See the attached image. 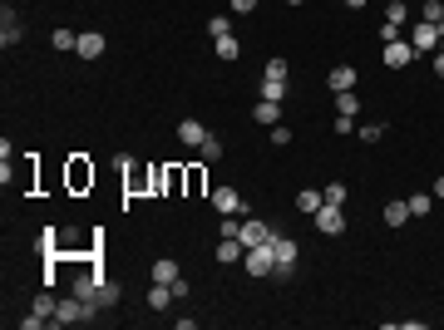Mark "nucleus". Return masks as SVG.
Instances as JSON below:
<instances>
[{"label":"nucleus","mask_w":444,"mask_h":330,"mask_svg":"<svg viewBox=\"0 0 444 330\" xmlns=\"http://www.w3.org/2000/svg\"><path fill=\"white\" fill-rule=\"evenodd\" d=\"M272 256H277V281L282 276H292L296 271V261H301V246H296V237H272Z\"/></svg>","instance_id":"obj_1"},{"label":"nucleus","mask_w":444,"mask_h":330,"mask_svg":"<svg viewBox=\"0 0 444 330\" xmlns=\"http://www.w3.org/2000/svg\"><path fill=\"white\" fill-rule=\"evenodd\" d=\"M410 45H415V55H435V50H444V25H415L410 30Z\"/></svg>","instance_id":"obj_2"},{"label":"nucleus","mask_w":444,"mask_h":330,"mask_svg":"<svg viewBox=\"0 0 444 330\" xmlns=\"http://www.w3.org/2000/svg\"><path fill=\"white\" fill-rule=\"evenodd\" d=\"M247 271H252V276H277V256H272V241H267V246H247Z\"/></svg>","instance_id":"obj_3"},{"label":"nucleus","mask_w":444,"mask_h":330,"mask_svg":"<svg viewBox=\"0 0 444 330\" xmlns=\"http://www.w3.org/2000/svg\"><path fill=\"white\" fill-rule=\"evenodd\" d=\"M272 237H277V232H272V222L247 217V222H242V237H237V241H242V246H267Z\"/></svg>","instance_id":"obj_4"},{"label":"nucleus","mask_w":444,"mask_h":330,"mask_svg":"<svg viewBox=\"0 0 444 330\" xmlns=\"http://www.w3.org/2000/svg\"><path fill=\"white\" fill-rule=\"evenodd\" d=\"M316 232H321V237H340V232H345V212L331 207V203H321V212H316Z\"/></svg>","instance_id":"obj_5"},{"label":"nucleus","mask_w":444,"mask_h":330,"mask_svg":"<svg viewBox=\"0 0 444 330\" xmlns=\"http://www.w3.org/2000/svg\"><path fill=\"white\" fill-rule=\"evenodd\" d=\"M70 188H74V193L94 188V163H89V158H70Z\"/></svg>","instance_id":"obj_6"},{"label":"nucleus","mask_w":444,"mask_h":330,"mask_svg":"<svg viewBox=\"0 0 444 330\" xmlns=\"http://www.w3.org/2000/svg\"><path fill=\"white\" fill-rule=\"evenodd\" d=\"M410 59H415V45H405V35L385 45V64H390V69H405Z\"/></svg>","instance_id":"obj_7"},{"label":"nucleus","mask_w":444,"mask_h":330,"mask_svg":"<svg viewBox=\"0 0 444 330\" xmlns=\"http://www.w3.org/2000/svg\"><path fill=\"white\" fill-rule=\"evenodd\" d=\"M355 79H360V74H355L350 64H335L331 74H326V89H331V94H345V89H355Z\"/></svg>","instance_id":"obj_8"},{"label":"nucleus","mask_w":444,"mask_h":330,"mask_svg":"<svg viewBox=\"0 0 444 330\" xmlns=\"http://www.w3.org/2000/svg\"><path fill=\"white\" fill-rule=\"evenodd\" d=\"M213 207H218L222 217H227V212H242V217H247V207H242V193H237V188H218V193H213Z\"/></svg>","instance_id":"obj_9"},{"label":"nucleus","mask_w":444,"mask_h":330,"mask_svg":"<svg viewBox=\"0 0 444 330\" xmlns=\"http://www.w3.org/2000/svg\"><path fill=\"white\" fill-rule=\"evenodd\" d=\"M0 45H5V50H10V45H20V20H15V10H10V5L0 10Z\"/></svg>","instance_id":"obj_10"},{"label":"nucleus","mask_w":444,"mask_h":330,"mask_svg":"<svg viewBox=\"0 0 444 330\" xmlns=\"http://www.w3.org/2000/svg\"><path fill=\"white\" fill-rule=\"evenodd\" d=\"M74 55H79V59H99V55H104V35H99V30H89V35H79V45H74Z\"/></svg>","instance_id":"obj_11"},{"label":"nucleus","mask_w":444,"mask_h":330,"mask_svg":"<svg viewBox=\"0 0 444 330\" xmlns=\"http://www.w3.org/2000/svg\"><path fill=\"white\" fill-rule=\"evenodd\" d=\"M203 138H208V128H203L198 118H183V123H178V143H188V148H203Z\"/></svg>","instance_id":"obj_12"},{"label":"nucleus","mask_w":444,"mask_h":330,"mask_svg":"<svg viewBox=\"0 0 444 330\" xmlns=\"http://www.w3.org/2000/svg\"><path fill=\"white\" fill-rule=\"evenodd\" d=\"M321 203H326V193H321V188H301V193H296V207H301L306 217H316V212H321Z\"/></svg>","instance_id":"obj_13"},{"label":"nucleus","mask_w":444,"mask_h":330,"mask_svg":"<svg viewBox=\"0 0 444 330\" xmlns=\"http://www.w3.org/2000/svg\"><path fill=\"white\" fill-rule=\"evenodd\" d=\"M168 301H178L173 286H168V281H153V291H148V311H168Z\"/></svg>","instance_id":"obj_14"},{"label":"nucleus","mask_w":444,"mask_h":330,"mask_svg":"<svg viewBox=\"0 0 444 330\" xmlns=\"http://www.w3.org/2000/svg\"><path fill=\"white\" fill-rule=\"evenodd\" d=\"M242 251H247V246H242L237 237H222V241H218V261H222V266H232V261H237Z\"/></svg>","instance_id":"obj_15"},{"label":"nucleus","mask_w":444,"mask_h":330,"mask_svg":"<svg viewBox=\"0 0 444 330\" xmlns=\"http://www.w3.org/2000/svg\"><path fill=\"white\" fill-rule=\"evenodd\" d=\"M405 222H410V203H400V198L385 203V227H405Z\"/></svg>","instance_id":"obj_16"},{"label":"nucleus","mask_w":444,"mask_h":330,"mask_svg":"<svg viewBox=\"0 0 444 330\" xmlns=\"http://www.w3.org/2000/svg\"><path fill=\"white\" fill-rule=\"evenodd\" d=\"M118 296H123V291H118L113 281H99V291H94V306H99V311H109V306H118Z\"/></svg>","instance_id":"obj_17"},{"label":"nucleus","mask_w":444,"mask_h":330,"mask_svg":"<svg viewBox=\"0 0 444 330\" xmlns=\"http://www.w3.org/2000/svg\"><path fill=\"white\" fill-rule=\"evenodd\" d=\"M252 118H257V123H267V128H272V123H282V104H272V99H262V104H257V109H252Z\"/></svg>","instance_id":"obj_18"},{"label":"nucleus","mask_w":444,"mask_h":330,"mask_svg":"<svg viewBox=\"0 0 444 330\" xmlns=\"http://www.w3.org/2000/svg\"><path fill=\"white\" fill-rule=\"evenodd\" d=\"M335 113H340V118H355V113H360V99H355V89L335 94Z\"/></svg>","instance_id":"obj_19"},{"label":"nucleus","mask_w":444,"mask_h":330,"mask_svg":"<svg viewBox=\"0 0 444 330\" xmlns=\"http://www.w3.org/2000/svg\"><path fill=\"white\" fill-rule=\"evenodd\" d=\"M178 188H188V173H183V168H163V193L173 198Z\"/></svg>","instance_id":"obj_20"},{"label":"nucleus","mask_w":444,"mask_h":330,"mask_svg":"<svg viewBox=\"0 0 444 330\" xmlns=\"http://www.w3.org/2000/svg\"><path fill=\"white\" fill-rule=\"evenodd\" d=\"M410 203V217H430V207H435V193H415V198H405Z\"/></svg>","instance_id":"obj_21"},{"label":"nucleus","mask_w":444,"mask_h":330,"mask_svg":"<svg viewBox=\"0 0 444 330\" xmlns=\"http://www.w3.org/2000/svg\"><path fill=\"white\" fill-rule=\"evenodd\" d=\"M148 276H153V281H173V276H183V271H178V261H173V256H163V261H153V271H148Z\"/></svg>","instance_id":"obj_22"},{"label":"nucleus","mask_w":444,"mask_h":330,"mask_svg":"<svg viewBox=\"0 0 444 330\" xmlns=\"http://www.w3.org/2000/svg\"><path fill=\"white\" fill-rule=\"evenodd\" d=\"M420 20L425 25H444V0H425L420 5Z\"/></svg>","instance_id":"obj_23"},{"label":"nucleus","mask_w":444,"mask_h":330,"mask_svg":"<svg viewBox=\"0 0 444 330\" xmlns=\"http://www.w3.org/2000/svg\"><path fill=\"white\" fill-rule=\"evenodd\" d=\"M262 99L282 104V99H287V79H262Z\"/></svg>","instance_id":"obj_24"},{"label":"nucleus","mask_w":444,"mask_h":330,"mask_svg":"<svg viewBox=\"0 0 444 330\" xmlns=\"http://www.w3.org/2000/svg\"><path fill=\"white\" fill-rule=\"evenodd\" d=\"M198 153H203V163H218V158H222V138H218V133H208Z\"/></svg>","instance_id":"obj_25"},{"label":"nucleus","mask_w":444,"mask_h":330,"mask_svg":"<svg viewBox=\"0 0 444 330\" xmlns=\"http://www.w3.org/2000/svg\"><path fill=\"white\" fill-rule=\"evenodd\" d=\"M50 45H55V50H74L79 35H74V30H50Z\"/></svg>","instance_id":"obj_26"},{"label":"nucleus","mask_w":444,"mask_h":330,"mask_svg":"<svg viewBox=\"0 0 444 330\" xmlns=\"http://www.w3.org/2000/svg\"><path fill=\"white\" fill-rule=\"evenodd\" d=\"M218 55H222V59H237V55H242V40L222 35V40H218Z\"/></svg>","instance_id":"obj_27"},{"label":"nucleus","mask_w":444,"mask_h":330,"mask_svg":"<svg viewBox=\"0 0 444 330\" xmlns=\"http://www.w3.org/2000/svg\"><path fill=\"white\" fill-rule=\"evenodd\" d=\"M208 35H213V40L232 35V20H227V15H213V20H208Z\"/></svg>","instance_id":"obj_28"},{"label":"nucleus","mask_w":444,"mask_h":330,"mask_svg":"<svg viewBox=\"0 0 444 330\" xmlns=\"http://www.w3.org/2000/svg\"><path fill=\"white\" fill-rule=\"evenodd\" d=\"M385 25H405V0H390L385 5Z\"/></svg>","instance_id":"obj_29"},{"label":"nucleus","mask_w":444,"mask_h":330,"mask_svg":"<svg viewBox=\"0 0 444 330\" xmlns=\"http://www.w3.org/2000/svg\"><path fill=\"white\" fill-rule=\"evenodd\" d=\"M55 306H60V301H50V296H35V316H45V321H55Z\"/></svg>","instance_id":"obj_30"},{"label":"nucleus","mask_w":444,"mask_h":330,"mask_svg":"<svg viewBox=\"0 0 444 330\" xmlns=\"http://www.w3.org/2000/svg\"><path fill=\"white\" fill-rule=\"evenodd\" d=\"M326 203H331V207H345V183H331V188H326Z\"/></svg>","instance_id":"obj_31"},{"label":"nucleus","mask_w":444,"mask_h":330,"mask_svg":"<svg viewBox=\"0 0 444 330\" xmlns=\"http://www.w3.org/2000/svg\"><path fill=\"white\" fill-rule=\"evenodd\" d=\"M267 79H287V59L272 55V59H267Z\"/></svg>","instance_id":"obj_32"},{"label":"nucleus","mask_w":444,"mask_h":330,"mask_svg":"<svg viewBox=\"0 0 444 330\" xmlns=\"http://www.w3.org/2000/svg\"><path fill=\"white\" fill-rule=\"evenodd\" d=\"M272 143L287 148V143H292V128H287V123H272Z\"/></svg>","instance_id":"obj_33"},{"label":"nucleus","mask_w":444,"mask_h":330,"mask_svg":"<svg viewBox=\"0 0 444 330\" xmlns=\"http://www.w3.org/2000/svg\"><path fill=\"white\" fill-rule=\"evenodd\" d=\"M360 138H365V143H380V138H385V123H365Z\"/></svg>","instance_id":"obj_34"},{"label":"nucleus","mask_w":444,"mask_h":330,"mask_svg":"<svg viewBox=\"0 0 444 330\" xmlns=\"http://www.w3.org/2000/svg\"><path fill=\"white\" fill-rule=\"evenodd\" d=\"M168 286H173V296H178V301H188V296H193V286H188V281H183V276H173V281H168Z\"/></svg>","instance_id":"obj_35"},{"label":"nucleus","mask_w":444,"mask_h":330,"mask_svg":"<svg viewBox=\"0 0 444 330\" xmlns=\"http://www.w3.org/2000/svg\"><path fill=\"white\" fill-rule=\"evenodd\" d=\"M227 10H232V15H252V10H257V0H227Z\"/></svg>","instance_id":"obj_36"},{"label":"nucleus","mask_w":444,"mask_h":330,"mask_svg":"<svg viewBox=\"0 0 444 330\" xmlns=\"http://www.w3.org/2000/svg\"><path fill=\"white\" fill-rule=\"evenodd\" d=\"M435 74L444 79V50H435Z\"/></svg>","instance_id":"obj_37"},{"label":"nucleus","mask_w":444,"mask_h":330,"mask_svg":"<svg viewBox=\"0 0 444 330\" xmlns=\"http://www.w3.org/2000/svg\"><path fill=\"white\" fill-rule=\"evenodd\" d=\"M435 198H444V173H440V183H435Z\"/></svg>","instance_id":"obj_38"},{"label":"nucleus","mask_w":444,"mask_h":330,"mask_svg":"<svg viewBox=\"0 0 444 330\" xmlns=\"http://www.w3.org/2000/svg\"><path fill=\"white\" fill-rule=\"evenodd\" d=\"M345 5H350V10H360V5H365V0H345Z\"/></svg>","instance_id":"obj_39"},{"label":"nucleus","mask_w":444,"mask_h":330,"mask_svg":"<svg viewBox=\"0 0 444 330\" xmlns=\"http://www.w3.org/2000/svg\"><path fill=\"white\" fill-rule=\"evenodd\" d=\"M287 5H306V0H287Z\"/></svg>","instance_id":"obj_40"}]
</instances>
